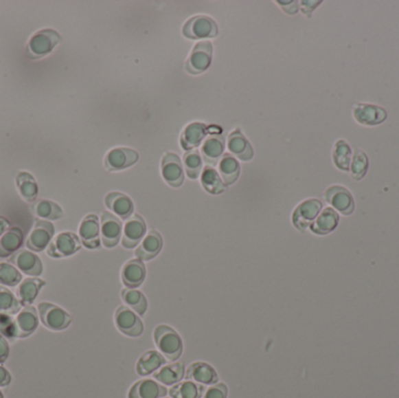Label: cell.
<instances>
[{
	"instance_id": "1",
	"label": "cell",
	"mask_w": 399,
	"mask_h": 398,
	"mask_svg": "<svg viewBox=\"0 0 399 398\" xmlns=\"http://www.w3.org/2000/svg\"><path fill=\"white\" fill-rule=\"evenodd\" d=\"M155 341L165 359L174 362L181 356L183 344L181 338L174 329L166 325H159L155 329Z\"/></svg>"
},
{
	"instance_id": "2",
	"label": "cell",
	"mask_w": 399,
	"mask_h": 398,
	"mask_svg": "<svg viewBox=\"0 0 399 398\" xmlns=\"http://www.w3.org/2000/svg\"><path fill=\"white\" fill-rule=\"evenodd\" d=\"M61 41V35L51 28L40 30L32 35L27 43L28 58H40L49 54Z\"/></svg>"
},
{
	"instance_id": "3",
	"label": "cell",
	"mask_w": 399,
	"mask_h": 398,
	"mask_svg": "<svg viewBox=\"0 0 399 398\" xmlns=\"http://www.w3.org/2000/svg\"><path fill=\"white\" fill-rule=\"evenodd\" d=\"M38 313L43 326L52 331H63L71 324V317L65 309L51 302H40Z\"/></svg>"
},
{
	"instance_id": "4",
	"label": "cell",
	"mask_w": 399,
	"mask_h": 398,
	"mask_svg": "<svg viewBox=\"0 0 399 398\" xmlns=\"http://www.w3.org/2000/svg\"><path fill=\"white\" fill-rule=\"evenodd\" d=\"M183 33L187 39L215 38L218 34V28L216 23L209 16H196L187 20L186 23L183 25Z\"/></svg>"
},
{
	"instance_id": "5",
	"label": "cell",
	"mask_w": 399,
	"mask_h": 398,
	"mask_svg": "<svg viewBox=\"0 0 399 398\" xmlns=\"http://www.w3.org/2000/svg\"><path fill=\"white\" fill-rule=\"evenodd\" d=\"M81 240L74 232H61L55 236L54 240L47 247V254L53 258H63L74 255L81 249Z\"/></svg>"
},
{
	"instance_id": "6",
	"label": "cell",
	"mask_w": 399,
	"mask_h": 398,
	"mask_svg": "<svg viewBox=\"0 0 399 398\" xmlns=\"http://www.w3.org/2000/svg\"><path fill=\"white\" fill-rule=\"evenodd\" d=\"M213 60V45L209 41H201L196 43L190 56L187 58V71L193 75L203 73L209 68Z\"/></svg>"
},
{
	"instance_id": "7",
	"label": "cell",
	"mask_w": 399,
	"mask_h": 398,
	"mask_svg": "<svg viewBox=\"0 0 399 398\" xmlns=\"http://www.w3.org/2000/svg\"><path fill=\"white\" fill-rule=\"evenodd\" d=\"M54 234L55 228L52 222L47 220H36L26 240V247L32 252H43L51 243Z\"/></svg>"
},
{
	"instance_id": "8",
	"label": "cell",
	"mask_w": 399,
	"mask_h": 398,
	"mask_svg": "<svg viewBox=\"0 0 399 398\" xmlns=\"http://www.w3.org/2000/svg\"><path fill=\"white\" fill-rule=\"evenodd\" d=\"M321 209L322 202L317 199H308L301 202L292 215V222L295 228L300 232H305L318 217L319 214L321 213Z\"/></svg>"
},
{
	"instance_id": "9",
	"label": "cell",
	"mask_w": 399,
	"mask_h": 398,
	"mask_svg": "<svg viewBox=\"0 0 399 398\" xmlns=\"http://www.w3.org/2000/svg\"><path fill=\"white\" fill-rule=\"evenodd\" d=\"M117 329L128 337L137 338L143 334L144 326L140 318L126 306H119L115 314Z\"/></svg>"
},
{
	"instance_id": "10",
	"label": "cell",
	"mask_w": 399,
	"mask_h": 398,
	"mask_svg": "<svg viewBox=\"0 0 399 398\" xmlns=\"http://www.w3.org/2000/svg\"><path fill=\"white\" fill-rule=\"evenodd\" d=\"M354 120L363 126H375L388 118L385 109L368 103H357L353 107Z\"/></svg>"
},
{
	"instance_id": "11",
	"label": "cell",
	"mask_w": 399,
	"mask_h": 398,
	"mask_svg": "<svg viewBox=\"0 0 399 398\" xmlns=\"http://www.w3.org/2000/svg\"><path fill=\"white\" fill-rule=\"evenodd\" d=\"M326 201L337 212L343 215H352L355 209V202L352 193L345 187L335 185L328 187L325 192Z\"/></svg>"
},
{
	"instance_id": "12",
	"label": "cell",
	"mask_w": 399,
	"mask_h": 398,
	"mask_svg": "<svg viewBox=\"0 0 399 398\" xmlns=\"http://www.w3.org/2000/svg\"><path fill=\"white\" fill-rule=\"evenodd\" d=\"M10 263L14 264L16 269L25 275L38 277L43 274V267L41 259L35 255L34 252H28L25 249L18 250L16 254H13L10 258Z\"/></svg>"
},
{
	"instance_id": "13",
	"label": "cell",
	"mask_w": 399,
	"mask_h": 398,
	"mask_svg": "<svg viewBox=\"0 0 399 398\" xmlns=\"http://www.w3.org/2000/svg\"><path fill=\"white\" fill-rule=\"evenodd\" d=\"M139 158L138 152L128 147L113 148L105 155V168L109 170H120L132 166Z\"/></svg>"
},
{
	"instance_id": "14",
	"label": "cell",
	"mask_w": 399,
	"mask_h": 398,
	"mask_svg": "<svg viewBox=\"0 0 399 398\" xmlns=\"http://www.w3.org/2000/svg\"><path fill=\"white\" fill-rule=\"evenodd\" d=\"M161 173H163L165 181L172 187H180L183 185L185 174H183L181 159L179 158L178 155L168 152L163 155V162H161Z\"/></svg>"
},
{
	"instance_id": "15",
	"label": "cell",
	"mask_w": 399,
	"mask_h": 398,
	"mask_svg": "<svg viewBox=\"0 0 399 398\" xmlns=\"http://www.w3.org/2000/svg\"><path fill=\"white\" fill-rule=\"evenodd\" d=\"M146 234V223L143 217L139 215H132L125 222L124 230H123V240L122 244L126 249H133L143 240Z\"/></svg>"
},
{
	"instance_id": "16",
	"label": "cell",
	"mask_w": 399,
	"mask_h": 398,
	"mask_svg": "<svg viewBox=\"0 0 399 398\" xmlns=\"http://www.w3.org/2000/svg\"><path fill=\"white\" fill-rule=\"evenodd\" d=\"M122 235V222L116 215L104 212L101 217V240L106 247H116Z\"/></svg>"
},
{
	"instance_id": "17",
	"label": "cell",
	"mask_w": 399,
	"mask_h": 398,
	"mask_svg": "<svg viewBox=\"0 0 399 398\" xmlns=\"http://www.w3.org/2000/svg\"><path fill=\"white\" fill-rule=\"evenodd\" d=\"M101 227L100 220L96 215L90 214L82 220L80 225V240L88 249H98L101 244Z\"/></svg>"
},
{
	"instance_id": "18",
	"label": "cell",
	"mask_w": 399,
	"mask_h": 398,
	"mask_svg": "<svg viewBox=\"0 0 399 398\" xmlns=\"http://www.w3.org/2000/svg\"><path fill=\"white\" fill-rule=\"evenodd\" d=\"M14 326L16 338L23 339L30 337L39 326V316L36 309L32 306H25V309H21L16 316V319H14Z\"/></svg>"
},
{
	"instance_id": "19",
	"label": "cell",
	"mask_w": 399,
	"mask_h": 398,
	"mask_svg": "<svg viewBox=\"0 0 399 398\" xmlns=\"http://www.w3.org/2000/svg\"><path fill=\"white\" fill-rule=\"evenodd\" d=\"M167 395L165 386L153 379H140L132 386L128 398H163Z\"/></svg>"
},
{
	"instance_id": "20",
	"label": "cell",
	"mask_w": 399,
	"mask_h": 398,
	"mask_svg": "<svg viewBox=\"0 0 399 398\" xmlns=\"http://www.w3.org/2000/svg\"><path fill=\"white\" fill-rule=\"evenodd\" d=\"M187 381L213 386L218 382V375L216 371L210 364L205 362H194L190 364L185 374Z\"/></svg>"
},
{
	"instance_id": "21",
	"label": "cell",
	"mask_w": 399,
	"mask_h": 398,
	"mask_svg": "<svg viewBox=\"0 0 399 398\" xmlns=\"http://www.w3.org/2000/svg\"><path fill=\"white\" fill-rule=\"evenodd\" d=\"M146 277V267L143 261L131 259L122 269V280L128 289H136L143 284Z\"/></svg>"
},
{
	"instance_id": "22",
	"label": "cell",
	"mask_w": 399,
	"mask_h": 398,
	"mask_svg": "<svg viewBox=\"0 0 399 398\" xmlns=\"http://www.w3.org/2000/svg\"><path fill=\"white\" fill-rule=\"evenodd\" d=\"M228 148L230 155L243 162H249L253 157V148L249 140L242 135L240 130H235L229 135Z\"/></svg>"
},
{
	"instance_id": "23",
	"label": "cell",
	"mask_w": 399,
	"mask_h": 398,
	"mask_svg": "<svg viewBox=\"0 0 399 398\" xmlns=\"http://www.w3.org/2000/svg\"><path fill=\"white\" fill-rule=\"evenodd\" d=\"M104 201L106 207L120 219L128 220V217H132L133 202L128 195L119 192H111L105 197Z\"/></svg>"
},
{
	"instance_id": "24",
	"label": "cell",
	"mask_w": 399,
	"mask_h": 398,
	"mask_svg": "<svg viewBox=\"0 0 399 398\" xmlns=\"http://www.w3.org/2000/svg\"><path fill=\"white\" fill-rule=\"evenodd\" d=\"M163 237L155 230L148 232L144 237L143 242L136 249L137 258L140 261H150L159 254L163 247Z\"/></svg>"
},
{
	"instance_id": "25",
	"label": "cell",
	"mask_w": 399,
	"mask_h": 398,
	"mask_svg": "<svg viewBox=\"0 0 399 398\" xmlns=\"http://www.w3.org/2000/svg\"><path fill=\"white\" fill-rule=\"evenodd\" d=\"M225 138L222 135H209L203 142L201 147V155L205 162L212 165L218 162L225 152Z\"/></svg>"
},
{
	"instance_id": "26",
	"label": "cell",
	"mask_w": 399,
	"mask_h": 398,
	"mask_svg": "<svg viewBox=\"0 0 399 398\" xmlns=\"http://www.w3.org/2000/svg\"><path fill=\"white\" fill-rule=\"evenodd\" d=\"M46 285V282L43 279L26 278L20 283L16 291V296L19 299L21 305L30 306L35 302V299L39 296V292L43 286Z\"/></svg>"
},
{
	"instance_id": "27",
	"label": "cell",
	"mask_w": 399,
	"mask_h": 398,
	"mask_svg": "<svg viewBox=\"0 0 399 398\" xmlns=\"http://www.w3.org/2000/svg\"><path fill=\"white\" fill-rule=\"evenodd\" d=\"M23 243V232L18 227H11L0 237V257L16 254Z\"/></svg>"
},
{
	"instance_id": "28",
	"label": "cell",
	"mask_w": 399,
	"mask_h": 398,
	"mask_svg": "<svg viewBox=\"0 0 399 398\" xmlns=\"http://www.w3.org/2000/svg\"><path fill=\"white\" fill-rule=\"evenodd\" d=\"M339 225V214L333 208H325L319 214L313 223L310 225V230L317 235H327L333 232Z\"/></svg>"
},
{
	"instance_id": "29",
	"label": "cell",
	"mask_w": 399,
	"mask_h": 398,
	"mask_svg": "<svg viewBox=\"0 0 399 398\" xmlns=\"http://www.w3.org/2000/svg\"><path fill=\"white\" fill-rule=\"evenodd\" d=\"M166 364V359L161 353L157 351H148L140 356L137 362V373L140 376H148L153 374L159 368Z\"/></svg>"
},
{
	"instance_id": "30",
	"label": "cell",
	"mask_w": 399,
	"mask_h": 398,
	"mask_svg": "<svg viewBox=\"0 0 399 398\" xmlns=\"http://www.w3.org/2000/svg\"><path fill=\"white\" fill-rule=\"evenodd\" d=\"M205 133H207V125L203 123H190L187 125L180 138L181 146L185 150H190L193 147H196L205 140Z\"/></svg>"
},
{
	"instance_id": "31",
	"label": "cell",
	"mask_w": 399,
	"mask_h": 398,
	"mask_svg": "<svg viewBox=\"0 0 399 398\" xmlns=\"http://www.w3.org/2000/svg\"><path fill=\"white\" fill-rule=\"evenodd\" d=\"M153 377L163 386H174L185 377V366L180 362L166 364L153 373Z\"/></svg>"
},
{
	"instance_id": "32",
	"label": "cell",
	"mask_w": 399,
	"mask_h": 398,
	"mask_svg": "<svg viewBox=\"0 0 399 398\" xmlns=\"http://www.w3.org/2000/svg\"><path fill=\"white\" fill-rule=\"evenodd\" d=\"M16 187L19 190L21 197L28 202L35 201L39 194V187L38 182L35 180L34 177L28 172H19L16 174Z\"/></svg>"
},
{
	"instance_id": "33",
	"label": "cell",
	"mask_w": 399,
	"mask_h": 398,
	"mask_svg": "<svg viewBox=\"0 0 399 398\" xmlns=\"http://www.w3.org/2000/svg\"><path fill=\"white\" fill-rule=\"evenodd\" d=\"M218 170L225 186L233 185L240 177V163L233 155L228 153L222 155L221 162L218 164Z\"/></svg>"
},
{
	"instance_id": "34",
	"label": "cell",
	"mask_w": 399,
	"mask_h": 398,
	"mask_svg": "<svg viewBox=\"0 0 399 398\" xmlns=\"http://www.w3.org/2000/svg\"><path fill=\"white\" fill-rule=\"evenodd\" d=\"M32 212L43 220H58L63 217V210L51 200H36L31 206Z\"/></svg>"
},
{
	"instance_id": "35",
	"label": "cell",
	"mask_w": 399,
	"mask_h": 398,
	"mask_svg": "<svg viewBox=\"0 0 399 398\" xmlns=\"http://www.w3.org/2000/svg\"><path fill=\"white\" fill-rule=\"evenodd\" d=\"M201 184L208 193L214 194V195L223 193L225 190V182L220 177V174L217 173V170L210 165H207L203 168V172L201 173Z\"/></svg>"
},
{
	"instance_id": "36",
	"label": "cell",
	"mask_w": 399,
	"mask_h": 398,
	"mask_svg": "<svg viewBox=\"0 0 399 398\" xmlns=\"http://www.w3.org/2000/svg\"><path fill=\"white\" fill-rule=\"evenodd\" d=\"M172 398H201L205 395L203 384L185 381L174 384L170 390Z\"/></svg>"
},
{
	"instance_id": "37",
	"label": "cell",
	"mask_w": 399,
	"mask_h": 398,
	"mask_svg": "<svg viewBox=\"0 0 399 398\" xmlns=\"http://www.w3.org/2000/svg\"><path fill=\"white\" fill-rule=\"evenodd\" d=\"M352 158H353V151L350 145L345 140H337L333 148V162L335 166L343 172H349Z\"/></svg>"
},
{
	"instance_id": "38",
	"label": "cell",
	"mask_w": 399,
	"mask_h": 398,
	"mask_svg": "<svg viewBox=\"0 0 399 398\" xmlns=\"http://www.w3.org/2000/svg\"><path fill=\"white\" fill-rule=\"evenodd\" d=\"M122 299L132 311H135L139 316L146 313L148 300L140 291L136 289H124L122 291Z\"/></svg>"
},
{
	"instance_id": "39",
	"label": "cell",
	"mask_w": 399,
	"mask_h": 398,
	"mask_svg": "<svg viewBox=\"0 0 399 398\" xmlns=\"http://www.w3.org/2000/svg\"><path fill=\"white\" fill-rule=\"evenodd\" d=\"M20 309L21 302L14 294L4 286H0V313L13 316L19 313Z\"/></svg>"
},
{
	"instance_id": "40",
	"label": "cell",
	"mask_w": 399,
	"mask_h": 398,
	"mask_svg": "<svg viewBox=\"0 0 399 398\" xmlns=\"http://www.w3.org/2000/svg\"><path fill=\"white\" fill-rule=\"evenodd\" d=\"M369 167L368 155L362 150L354 152L352 164H350V173L354 180H361L365 177Z\"/></svg>"
},
{
	"instance_id": "41",
	"label": "cell",
	"mask_w": 399,
	"mask_h": 398,
	"mask_svg": "<svg viewBox=\"0 0 399 398\" xmlns=\"http://www.w3.org/2000/svg\"><path fill=\"white\" fill-rule=\"evenodd\" d=\"M183 164L186 167V173L190 179H198L202 170L201 153L198 150H190L183 155Z\"/></svg>"
},
{
	"instance_id": "42",
	"label": "cell",
	"mask_w": 399,
	"mask_h": 398,
	"mask_svg": "<svg viewBox=\"0 0 399 398\" xmlns=\"http://www.w3.org/2000/svg\"><path fill=\"white\" fill-rule=\"evenodd\" d=\"M21 280H23V275L16 267H13L12 264L0 263V284L1 285L14 287L19 285Z\"/></svg>"
},
{
	"instance_id": "43",
	"label": "cell",
	"mask_w": 399,
	"mask_h": 398,
	"mask_svg": "<svg viewBox=\"0 0 399 398\" xmlns=\"http://www.w3.org/2000/svg\"><path fill=\"white\" fill-rule=\"evenodd\" d=\"M0 334L10 340L16 339L14 319L8 314L0 313Z\"/></svg>"
},
{
	"instance_id": "44",
	"label": "cell",
	"mask_w": 399,
	"mask_h": 398,
	"mask_svg": "<svg viewBox=\"0 0 399 398\" xmlns=\"http://www.w3.org/2000/svg\"><path fill=\"white\" fill-rule=\"evenodd\" d=\"M228 397V387L225 383H216L205 391L203 398H227Z\"/></svg>"
},
{
	"instance_id": "45",
	"label": "cell",
	"mask_w": 399,
	"mask_h": 398,
	"mask_svg": "<svg viewBox=\"0 0 399 398\" xmlns=\"http://www.w3.org/2000/svg\"><path fill=\"white\" fill-rule=\"evenodd\" d=\"M10 355V346L6 339L0 334V364H4Z\"/></svg>"
},
{
	"instance_id": "46",
	"label": "cell",
	"mask_w": 399,
	"mask_h": 398,
	"mask_svg": "<svg viewBox=\"0 0 399 398\" xmlns=\"http://www.w3.org/2000/svg\"><path fill=\"white\" fill-rule=\"evenodd\" d=\"M321 4V1H301L300 5H301V11L305 16L310 18L312 16V12L318 8V5Z\"/></svg>"
},
{
	"instance_id": "47",
	"label": "cell",
	"mask_w": 399,
	"mask_h": 398,
	"mask_svg": "<svg viewBox=\"0 0 399 398\" xmlns=\"http://www.w3.org/2000/svg\"><path fill=\"white\" fill-rule=\"evenodd\" d=\"M278 4L288 14H295L298 11V1H278Z\"/></svg>"
},
{
	"instance_id": "48",
	"label": "cell",
	"mask_w": 399,
	"mask_h": 398,
	"mask_svg": "<svg viewBox=\"0 0 399 398\" xmlns=\"http://www.w3.org/2000/svg\"><path fill=\"white\" fill-rule=\"evenodd\" d=\"M11 381L12 376L8 373V369H5L3 366H0V387H8Z\"/></svg>"
},
{
	"instance_id": "49",
	"label": "cell",
	"mask_w": 399,
	"mask_h": 398,
	"mask_svg": "<svg viewBox=\"0 0 399 398\" xmlns=\"http://www.w3.org/2000/svg\"><path fill=\"white\" fill-rule=\"evenodd\" d=\"M10 229V222L5 217H0V237Z\"/></svg>"
},
{
	"instance_id": "50",
	"label": "cell",
	"mask_w": 399,
	"mask_h": 398,
	"mask_svg": "<svg viewBox=\"0 0 399 398\" xmlns=\"http://www.w3.org/2000/svg\"><path fill=\"white\" fill-rule=\"evenodd\" d=\"M0 398H4V395H3V393H1V391H0Z\"/></svg>"
},
{
	"instance_id": "51",
	"label": "cell",
	"mask_w": 399,
	"mask_h": 398,
	"mask_svg": "<svg viewBox=\"0 0 399 398\" xmlns=\"http://www.w3.org/2000/svg\"></svg>"
}]
</instances>
